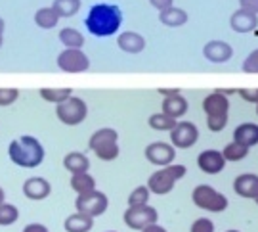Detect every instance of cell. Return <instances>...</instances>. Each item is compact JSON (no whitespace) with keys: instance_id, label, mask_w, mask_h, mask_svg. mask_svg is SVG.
Instances as JSON below:
<instances>
[{"instance_id":"18","label":"cell","mask_w":258,"mask_h":232,"mask_svg":"<svg viewBox=\"0 0 258 232\" xmlns=\"http://www.w3.org/2000/svg\"><path fill=\"white\" fill-rule=\"evenodd\" d=\"M233 190H235V194L241 196V198L254 200L258 196V176L252 175V173L239 175L233 180Z\"/></svg>"},{"instance_id":"7","label":"cell","mask_w":258,"mask_h":232,"mask_svg":"<svg viewBox=\"0 0 258 232\" xmlns=\"http://www.w3.org/2000/svg\"><path fill=\"white\" fill-rule=\"evenodd\" d=\"M191 200L199 209L211 211V213H222L228 207V198L209 184L195 186L191 192Z\"/></svg>"},{"instance_id":"34","label":"cell","mask_w":258,"mask_h":232,"mask_svg":"<svg viewBox=\"0 0 258 232\" xmlns=\"http://www.w3.org/2000/svg\"><path fill=\"white\" fill-rule=\"evenodd\" d=\"M189 232H214V223H212L211 219H207V217H201V219L194 221Z\"/></svg>"},{"instance_id":"21","label":"cell","mask_w":258,"mask_h":232,"mask_svg":"<svg viewBox=\"0 0 258 232\" xmlns=\"http://www.w3.org/2000/svg\"><path fill=\"white\" fill-rule=\"evenodd\" d=\"M159 21L166 27H182L184 23H187V12L182 8H176V6H170V8L159 12Z\"/></svg>"},{"instance_id":"23","label":"cell","mask_w":258,"mask_h":232,"mask_svg":"<svg viewBox=\"0 0 258 232\" xmlns=\"http://www.w3.org/2000/svg\"><path fill=\"white\" fill-rule=\"evenodd\" d=\"M233 140H237L245 146H254L258 144V125L254 123H243L233 130Z\"/></svg>"},{"instance_id":"19","label":"cell","mask_w":258,"mask_h":232,"mask_svg":"<svg viewBox=\"0 0 258 232\" xmlns=\"http://www.w3.org/2000/svg\"><path fill=\"white\" fill-rule=\"evenodd\" d=\"M161 112H165L166 115H170V117H174V119H180V117H184L185 113H187V100H185L182 94H172V96H165V100L161 104Z\"/></svg>"},{"instance_id":"35","label":"cell","mask_w":258,"mask_h":232,"mask_svg":"<svg viewBox=\"0 0 258 232\" xmlns=\"http://www.w3.org/2000/svg\"><path fill=\"white\" fill-rule=\"evenodd\" d=\"M243 71L245 73H258V50L250 52L243 62Z\"/></svg>"},{"instance_id":"38","label":"cell","mask_w":258,"mask_h":232,"mask_svg":"<svg viewBox=\"0 0 258 232\" xmlns=\"http://www.w3.org/2000/svg\"><path fill=\"white\" fill-rule=\"evenodd\" d=\"M149 4L161 12V10H166V8H170V6H174V0H149Z\"/></svg>"},{"instance_id":"25","label":"cell","mask_w":258,"mask_h":232,"mask_svg":"<svg viewBox=\"0 0 258 232\" xmlns=\"http://www.w3.org/2000/svg\"><path fill=\"white\" fill-rule=\"evenodd\" d=\"M38 94H40V98L44 102L57 106V104L65 102L67 98L73 96V88H69V86H61V88H40Z\"/></svg>"},{"instance_id":"27","label":"cell","mask_w":258,"mask_h":232,"mask_svg":"<svg viewBox=\"0 0 258 232\" xmlns=\"http://www.w3.org/2000/svg\"><path fill=\"white\" fill-rule=\"evenodd\" d=\"M59 42L65 48H83L84 35L75 27H63L59 29Z\"/></svg>"},{"instance_id":"46","label":"cell","mask_w":258,"mask_h":232,"mask_svg":"<svg viewBox=\"0 0 258 232\" xmlns=\"http://www.w3.org/2000/svg\"><path fill=\"white\" fill-rule=\"evenodd\" d=\"M107 232H117V230H107Z\"/></svg>"},{"instance_id":"30","label":"cell","mask_w":258,"mask_h":232,"mask_svg":"<svg viewBox=\"0 0 258 232\" xmlns=\"http://www.w3.org/2000/svg\"><path fill=\"white\" fill-rule=\"evenodd\" d=\"M222 154H224L226 161H241V159L247 158L249 146H245V144H241L237 140H233V142H230L226 148L222 150Z\"/></svg>"},{"instance_id":"47","label":"cell","mask_w":258,"mask_h":232,"mask_svg":"<svg viewBox=\"0 0 258 232\" xmlns=\"http://www.w3.org/2000/svg\"><path fill=\"white\" fill-rule=\"evenodd\" d=\"M256 113H258V108H256Z\"/></svg>"},{"instance_id":"36","label":"cell","mask_w":258,"mask_h":232,"mask_svg":"<svg viewBox=\"0 0 258 232\" xmlns=\"http://www.w3.org/2000/svg\"><path fill=\"white\" fill-rule=\"evenodd\" d=\"M237 92L245 102L258 104V88H239Z\"/></svg>"},{"instance_id":"17","label":"cell","mask_w":258,"mask_h":232,"mask_svg":"<svg viewBox=\"0 0 258 232\" xmlns=\"http://www.w3.org/2000/svg\"><path fill=\"white\" fill-rule=\"evenodd\" d=\"M117 47L126 54H140L146 48V38L136 31H122L117 37Z\"/></svg>"},{"instance_id":"29","label":"cell","mask_w":258,"mask_h":232,"mask_svg":"<svg viewBox=\"0 0 258 232\" xmlns=\"http://www.w3.org/2000/svg\"><path fill=\"white\" fill-rule=\"evenodd\" d=\"M176 123H178V119H174V117H170V115H166L165 112H159V113H153L151 117L148 119V125L151 127L153 130H170L176 127Z\"/></svg>"},{"instance_id":"10","label":"cell","mask_w":258,"mask_h":232,"mask_svg":"<svg viewBox=\"0 0 258 232\" xmlns=\"http://www.w3.org/2000/svg\"><path fill=\"white\" fill-rule=\"evenodd\" d=\"M57 67L63 73H84L90 69V58L83 52V48H65L63 52L57 54L55 60Z\"/></svg>"},{"instance_id":"42","label":"cell","mask_w":258,"mask_h":232,"mask_svg":"<svg viewBox=\"0 0 258 232\" xmlns=\"http://www.w3.org/2000/svg\"><path fill=\"white\" fill-rule=\"evenodd\" d=\"M4 29H6V21L0 18V38H4Z\"/></svg>"},{"instance_id":"12","label":"cell","mask_w":258,"mask_h":232,"mask_svg":"<svg viewBox=\"0 0 258 232\" xmlns=\"http://www.w3.org/2000/svg\"><path fill=\"white\" fill-rule=\"evenodd\" d=\"M144 156L151 165L157 167H166L170 165L176 158V148L168 142H151L144 150Z\"/></svg>"},{"instance_id":"20","label":"cell","mask_w":258,"mask_h":232,"mask_svg":"<svg viewBox=\"0 0 258 232\" xmlns=\"http://www.w3.org/2000/svg\"><path fill=\"white\" fill-rule=\"evenodd\" d=\"M63 228L65 232H90L94 228V217L77 211L65 219Z\"/></svg>"},{"instance_id":"5","label":"cell","mask_w":258,"mask_h":232,"mask_svg":"<svg viewBox=\"0 0 258 232\" xmlns=\"http://www.w3.org/2000/svg\"><path fill=\"white\" fill-rule=\"evenodd\" d=\"M185 165H174V163H170V165H166V167L159 169L155 171L153 175L148 178V188L151 190V194L155 196H165L168 192H172V188L174 184L185 176Z\"/></svg>"},{"instance_id":"28","label":"cell","mask_w":258,"mask_h":232,"mask_svg":"<svg viewBox=\"0 0 258 232\" xmlns=\"http://www.w3.org/2000/svg\"><path fill=\"white\" fill-rule=\"evenodd\" d=\"M83 6L81 0H54L52 8L57 12L59 18H73L79 14V10Z\"/></svg>"},{"instance_id":"4","label":"cell","mask_w":258,"mask_h":232,"mask_svg":"<svg viewBox=\"0 0 258 232\" xmlns=\"http://www.w3.org/2000/svg\"><path fill=\"white\" fill-rule=\"evenodd\" d=\"M203 110L207 113V127L212 132H220L228 125V112H230V102L228 96L220 90H214L203 100Z\"/></svg>"},{"instance_id":"43","label":"cell","mask_w":258,"mask_h":232,"mask_svg":"<svg viewBox=\"0 0 258 232\" xmlns=\"http://www.w3.org/2000/svg\"><path fill=\"white\" fill-rule=\"evenodd\" d=\"M4 200H6V192L4 188H0V204H4Z\"/></svg>"},{"instance_id":"6","label":"cell","mask_w":258,"mask_h":232,"mask_svg":"<svg viewBox=\"0 0 258 232\" xmlns=\"http://www.w3.org/2000/svg\"><path fill=\"white\" fill-rule=\"evenodd\" d=\"M55 117L59 119V123H63L67 127H77V125L84 123V119L88 117V106L83 98L71 96L65 102L55 106Z\"/></svg>"},{"instance_id":"41","label":"cell","mask_w":258,"mask_h":232,"mask_svg":"<svg viewBox=\"0 0 258 232\" xmlns=\"http://www.w3.org/2000/svg\"><path fill=\"white\" fill-rule=\"evenodd\" d=\"M157 92L161 94V96H172V94L180 92V88H159Z\"/></svg>"},{"instance_id":"37","label":"cell","mask_w":258,"mask_h":232,"mask_svg":"<svg viewBox=\"0 0 258 232\" xmlns=\"http://www.w3.org/2000/svg\"><path fill=\"white\" fill-rule=\"evenodd\" d=\"M21 232H50V230H48L46 224H42V223H29L23 226Z\"/></svg>"},{"instance_id":"2","label":"cell","mask_w":258,"mask_h":232,"mask_svg":"<svg viewBox=\"0 0 258 232\" xmlns=\"http://www.w3.org/2000/svg\"><path fill=\"white\" fill-rule=\"evenodd\" d=\"M44 156H46L44 146L40 144V140L31 134H23L12 140L8 146L10 161L21 169H37L44 161Z\"/></svg>"},{"instance_id":"3","label":"cell","mask_w":258,"mask_h":232,"mask_svg":"<svg viewBox=\"0 0 258 232\" xmlns=\"http://www.w3.org/2000/svg\"><path fill=\"white\" fill-rule=\"evenodd\" d=\"M88 148L96 154V158L102 161H115L119 158V132L111 127H102L94 130L88 138Z\"/></svg>"},{"instance_id":"45","label":"cell","mask_w":258,"mask_h":232,"mask_svg":"<svg viewBox=\"0 0 258 232\" xmlns=\"http://www.w3.org/2000/svg\"><path fill=\"white\" fill-rule=\"evenodd\" d=\"M254 202H256V204H258V196H256V198H254Z\"/></svg>"},{"instance_id":"16","label":"cell","mask_w":258,"mask_h":232,"mask_svg":"<svg viewBox=\"0 0 258 232\" xmlns=\"http://www.w3.org/2000/svg\"><path fill=\"white\" fill-rule=\"evenodd\" d=\"M230 25L233 31L237 33H250L258 27V16L252 12L239 8L237 12H233L230 18Z\"/></svg>"},{"instance_id":"15","label":"cell","mask_w":258,"mask_h":232,"mask_svg":"<svg viewBox=\"0 0 258 232\" xmlns=\"http://www.w3.org/2000/svg\"><path fill=\"white\" fill-rule=\"evenodd\" d=\"M203 56L211 64H226L233 56V48L224 40H211L203 48Z\"/></svg>"},{"instance_id":"11","label":"cell","mask_w":258,"mask_h":232,"mask_svg":"<svg viewBox=\"0 0 258 232\" xmlns=\"http://www.w3.org/2000/svg\"><path fill=\"white\" fill-rule=\"evenodd\" d=\"M197 140H199V129L191 121H178L174 129L170 130V144L174 148L187 150L191 148Z\"/></svg>"},{"instance_id":"24","label":"cell","mask_w":258,"mask_h":232,"mask_svg":"<svg viewBox=\"0 0 258 232\" xmlns=\"http://www.w3.org/2000/svg\"><path fill=\"white\" fill-rule=\"evenodd\" d=\"M35 23L37 27L44 29V31H50V29H55L57 23H59V16L52 6H44V8H38L37 14H35Z\"/></svg>"},{"instance_id":"8","label":"cell","mask_w":258,"mask_h":232,"mask_svg":"<svg viewBox=\"0 0 258 232\" xmlns=\"http://www.w3.org/2000/svg\"><path fill=\"white\" fill-rule=\"evenodd\" d=\"M77 211H81L84 215H90V217H100L107 211L109 207V198L100 192V190H90V192H84V194L77 196V202H75Z\"/></svg>"},{"instance_id":"40","label":"cell","mask_w":258,"mask_h":232,"mask_svg":"<svg viewBox=\"0 0 258 232\" xmlns=\"http://www.w3.org/2000/svg\"><path fill=\"white\" fill-rule=\"evenodd\" d=\"M140 232H166L161 224H157V223H153V224H149V226H146L144 230H140Z\"/></svg>"},{"instance_id":"1","label":"cell","mask_w":258,"mask_h":232,"mask_svg":"<svg viewBox=\"0 0 258 232\" xmlns=\"http://www.w3.org/2000/svg\"><path fill=\"white\" fill-rule=\"evenodd\" d=\"M120 25H122V10L117 4H107V2L94 4L84 18L86 31L98 38L117 35Z\"/></svg>"},{"instance_id":"13","label":"cell","mask_w":258,"mask_h":232,"mask_svg":"<svg viewBox=\"0 0 258 232\" xmlns=\"http://www.w3.org/2000/svg\"><path fill=\"white\" fill-rule=\"evenodd\" d=\"M23 196L33 202H42L52 194V184L48 182L44 176H29L21 186Z\"/></svg>"},{"instance_id":"33","label":"cell","mask_w":258,"mask_h":232,"mask_svg":"<svg viewBox=\"0 0 258 232\" xmlns=\"http://www.w3.org/2000/svg\"><path fill=\"white\" fill-rule=\"evenodd\" d=\"M19 90L18 88H0V108H8L14 102H18Z\"/></svg>"},{"instance_id":"44","label":"cell","mask_w":258,"mask_h":232,"mask_svg":"<svg viewBox=\"0 0 258 232\" xmlns=\"http://www.w3.org/2000/svg\"><path fill=\"white\" fill-rule=\"evenodd\" d=\"M226 232H239V230H226Z\"/></svg>"},{"instance_id":"39","label":"cell","mask_w":258,"mask_h":232,"mask_svg":"<svg viewBox=\"0 0 258 232\" xmlns=\"http://www.w3.org/2000/svg\"><path fill=\"white\" fill-rule=\"evenodd\" d=\"M241 8L247 10V12H252L258 16V0H239Z\"/></svg>"},{"instance_id":"26","label":"cell","mask_w":258,"mask_h":232,"mask_svg":"<svg viewBox=\"0 0 258 232\" xmlns=\"http://www.w3.org/2000/svg\"><path fill=\"white\" fill-rule=\"evenodd\" d=\"M69 184H71V188H73L77 194H84V192H90V190L96 188V178L90 175V171H86V173H75V175H71Z\"/></svg>"},{"instance_id":"14","label":"cell","mask_w":258,"mask_h":232,"mask_svg":"<svg viewBox=\"0 0 258 232\" xmlns=\"http://www.w3.org/2000/svg\"><path fill=\"white\" fill-rule=\"evenodd\" d=\"M197 165L207 175H218L226 165V158L218 150H205L197 158Z\"/></svg>"},{"instance_id":"22","label":"cell","mask_w":258,"mask_h":232,"mask_svg":"<svg viewBox=\"0 0 258 232\" xmlns=\"http://www.w3.org/2000/svg\"><path fill=\"white\" fill-rule=\"evenodd\" d=\"M63 167L75 175V173H86V171H90V159L86 158L84 154L81 152H69V154H65L63 158Z\"/></svg>"},{"instance_id":"9","label":"cell","mask_w":258,"mask_h":232,"mask_svg":"<svg viewBox=\"0 0 258 232\" xmlns=\"http://www.w3.org/2000/svg\"><path fill=\"white\" fill-rule=\"evenodd\" d=\"M122 221L124 224L132 228V230H144L146 226L153 224L159 221V213L153 205H132L122 213Z\"/></svg>"},{"instance_id":"31","label":"cell","mask_w":258,"mask_h":232,"mask_svg":"<svg viewBox=\"0 0 258 232\" xmlns=\"http://www.w3.org/2000/svg\"><path fill=\"white\" fill-rule=\"evenodd\" d=\"M19 209L14 204H0V226H10V224L18 223Z\"/></svg>"},{"instance_id":"32","label":"cell","mask_w":258,"mask_h":232,"mask_svg":"<svg viewBox=\"0 0 258 232\" xmlns=\"http://www.w3.org/2000/svg\"><path fill=\"white\" fill-rule=\"evenodd\" d=\"M149 196H151V190L148 188V184L146 186H136L132 192H130L128 196V207H132V205H146L149 204Z\"/></svg>"}]
</instances>
